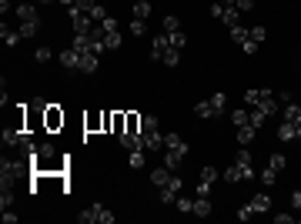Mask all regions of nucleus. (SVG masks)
Here are the masks:
<instances>
[{
    "instance_id": "f257e3e1",
    "label": "nucleus",
    "mask_w": 301,
    "mask_h": 224,
    "mask_svg": "<svg viewBox=\"0 0 301 224\" xmlns=\"http://www.w3.org/2000/svg\"><path fill=\"white\" fill-rule=\"evenodd\" d=\"M77 221H80V224H114V214L107 211L104 204H90L87 211L77 214Z\"/></svg>"
},
{
    "instance_id": "f03ea898",
    "label": "nucleus",
    "mask_w": 301,
    "mask_h": 224,
    "mask_svg": "<svg viewBox=\"0 0 301 224\" xmlns=\"http://www.w3.org/2000/svg\"><path fill=\"white\" fill-rule=\"evenodd\" d=\"M27 171V161H17V157H3L0 161V184H10L13 178H20Z\"/></svg>"
},
{
    "instance_id": "7ed1b4c3",
    "label": "nucleus",
    "mask_w": 301,
    "mask_h": 224,
    "mask_svg": "<svg viewBox=\"0 0 301 224\" xmlns=\"http://www.w3.org/2000/svg\"><path fill=\"white\" fill-rule=\"evenodd\" d=\"M181 188H184V181H181L178 174H171V181L161 188V204H174L181 198Z\"/></svg>"
},
{
    "instance_id": "20e7f679",
    "label": "nucleus",
    "mask_w": 301,
    "mask_h": 224,
    "mask_svg": "<svg viewBox=\"0 0 301 224\" xmlns=\"http://www.w3.org/2000/svg\"><path fill=\"white\" fill-rule=\"evenodd\" d=\"M251 178H255L251 164H238V161H234L231 168L224 171V181H228V184H238V181H251Z\"/></svg>"
},
{
    "instance_id": "39448f33",
    "label": "nucleus",
    "mask_w": 301,
    "mask_h": 224,
    "mask_svg": "<svg viewBox=\"0 0 301 224\" xmlns=\"http://www.w3.org/2000/svg\"><path fill=\"white\" fill-rule=\"evenodd\" d=\"M70 23H74V30L77 34H90L97 23L90 20V13H84V10H77V7H70Z\"/></svg>"
},
{
    "instance_id": "423d86ee",
    "label": "nucleus",
    "mask_w": 301,
    "mask_h": 224,
    "mask_svg": "<svg viewBox=\"0 0 301 224\" xmlns=\"http://www.w3.org/2000/svg\"><path fill=\"white\" fill-rule=\"evenodd\" d=\"M141 134H144V151H161L164 147V134L157 127H144Z\"/></svg>"
},
{
    "instance_id": "0eeeda50",
    "label": "nucleus",
    "mask_w": 301,
    "mask_h": 224,
    "mask_svg": "<svg viewBox=\"0 0 301 224\" xmlns=\"http://www.w3.org/2000/svg\"><path fill=\"white\" fill-rule=\"evenodd\" d=\"M167 50H171V40H167V34H157L154 44H151V57H154V60H164Z\"/></svg>"
},
{
    "instance_id": "6e6552de",
    "label": "nucleus",
    "mask_w": 301,
    "mask_h": 224,
    "mask_svg": "<svg viewBox=\"0 0 301 224\" xmlns=\"http://www.w3.org/2000/svg\"><path fill=\"white\" fill-rule=\"evenodd\" d=\"M164 147H167V151H178V154L188 157V141H184L181 134H164Z\"/></svg>"
},
{
    "instance_id": "1a4fd4ad",
    "label": "nucleus",
    "mask_w": 301,
    "mask_h": 224,
    "mask_svg": "<svg viewBox=\"0 0 301 224\" xmlns=\"http://www.w3.org/2000/svg\"><path fill=\"white\" fill-rule=\"evenodd\" d=\"M60 64H64L67 70H80V54L74 47H67V50H60Z\"/></svg>"
},
{
    "instance_id": "9d476101",
    "label": "nucleus",
    "mask_w": 301,
    "mask_h": 224,
    "mask_svg": "<svg viewBox=\"0 0 301 224\" xmlns=\"http://www.w3.org/2000/svg\"><path fill=\"white\" fill-rule=\"evenodd\" d=\"M248 204H251V211H255V214H265V211H271V198H268L265 191H258V194H255V198H251Z\"/></svg>"
},
{
    "instance_id": "9b49d317",
    "label": "nucleus",
    "mask_w": 301,
    "mask_h": 224,
    "mask_svg": "<svg viewBox=\"0 0 301 224\" xmlns=\"http://www.w3.org/2000/svg\"><path fill=\"white\" fill-rule=\"evenodd\" d=\"M281 121H288V124H295V127H301V104H285V114H281Z\"/></svg>"
},
{
    "instance_id": "f8f14e48",
    "label": "nucleus",
    "mask_w": 301,
    "mask_h": 224,
    "mask_svg": "<svg viewBox=\"0 0 301 224\" xmlns=\"http://www.w3.org/2000/svg\"><path fill=\"white\" fill-rule=\"evenodd\" d=\"M255 137H258V127H255V124H245V127H238V144H241V147H248L251 141H255Z\"/></svg>"
},
{
    "instance_id": "ddd939ff",
    "label": "nucleus",
    "mask_w": 301,
    "mask_h": 224,
    "mask_svg": "<svg viewBox=\"0 0 301 224\" xmlns=\"http://www.w3.org/2000/svg\"><path fill=\"white\" fill-rule=\"evenodd\" d=\"M194 114H198V117H204V121H211V117H221V114H218V107L211 104V97H208V101H201L198 107H194Z\"/></svg>"
},
{
    "instance_id": "4468645a",
    "label": "nucleus",
    "mask_w": 301,
    "mask_h": 224,
    "mask_svg": "<svg viewBox=\"0 0 301 224\" xmlns=\"http://www.w3.org/2000/svg\"><path fill=\"white\" fill-rule=\"evenodd\" d=\"M221 23L224 27H238V23H241V10H238V7H224L221 10Z\"/></svg>"
},
{
    "instance_id": "2eb2a0df",
    "label": "nucleus",
    "mask_w": 301,
    "mask_h": 224,
    "mask_svg": "<svg viewBox=\"0 0 301 224\" xmlns=\"http://www.w3.org/2000/svg\"><path fill=\"white\" fill-rule=\"evenodd\" d=\"M17 17H20V23H40V17H37V10H33L30 3H20L17 7Z\"/></svg>"
},
{
    "instance_id": "dca6fc26",
    "label": "nucleus",
    "mask_w": 301,
    "mask_h": 224,
    "mask_svg": "<svg viewBox=\"0 0 301 224\" xmlns=\"http://www.w3.org/2000/svg\"><path fill=\"white\" fill-rule=\"evenodd\" d=\"M191 214H194V218H211V201H208V198H194Z\"/></svg>"
},
{
    "instance_id": "f3484780",
    "label": "nucleus",
    "mask_w": 301,
    "mask_h": 224,
    "mask_svg": "<svg viewBox=\"0 0 301 224\" xmlns=\"http://www.w3.org/2000/svg\"><path fill=\"white\" fill-rule=\"evenodd\" d=\"M97 67H100V57L97 54H80V70H84V74H94Z\"/></svg>"
},
{
    "instance_id": "a211bd4d",
    "label": "nucleus",
    "mask_w": 301,
    "mask_h": 224,
    "mask_svg": "<svg viewBox=\"0 0 301 224\" xmlns=\"http://www.w3.org/2000/svg\"><path fill=\"white\" fill-rule=\"evenodd\" d=\"M171 174H174V171H171V168L164 164V168H154V171H151V181H154L157 188H164L167 181H171Z\"/></svg>"
},
{
    "instance_id": "6ab92c4d",
    "label": "nucleus",
    "mask_w": 301,
    "mask_h": 224,
    "mask_svg": "<svg viewBox=\"0 0 301 224\" xmlns=\"http://www.w3.org/2000/svg\"><path fill=\"white\" fill-rule=\"evenodd\" d=\"M0 37H3V44H7V47H17V44L23 40V37H20V30H10L7 23L0 27Z\"/></svg>"
},
{
    "instance_id": "aec40b11",
    "label": "nucleus",
    "mask_w": 301,
    "mask_h": 224,
    "mask_svg": "<svg viewBox=\"0 0 301 224\" xmlns=\"http://www.w3.org/2000/svg\"><path fill=\"white\" fill-rule=\"evenodd\" d=\"M278 137H281V141H298V127L288 124V121H281L278 124Z\"/></svg>"
},
{
    "instance_id": "412c9836",
    "label": "nucleus",
    "mask_w": 301,
    "mask_h": 224,
    "mask_svg": "<svg viewBox=\"0 0 301 224\" xmlns=\"http://www.w3.org/2000/svg\"><path fill=\"white\" fill-rule=\"evenodd\" d=\"M231 124L234 127H245V124H251V107H238V111H231Z\"/></svg>"
},
{
    "instance_id": "4be33fe9",
    "label": "nucleus",
    "mask_w": 301,
    "mask_h": 224,
    "mask_svg": "<svg viewBox=\"0 0 301 224\" xmlns=\"http://www.w3.org/2000/svg\"><path fill=\"white\" fill-rule=\"evenodd\" d=\"M271 90L268 87H261V90H245V104L248 107H255V104H261V97H268Z\"/></svg>"
},
{
    "instance_id": "5701e85b",
    "label": "nucleus",
    "mask_w": 301,
    "mask_h": 224,
    "mask_svg": "<svg viewBox=\"0 0 301 224\" xmlns=\"http://www.w3.org/2000/svg\"><path fill=\"white\" fill-rule=\"evenodd\" d=\"M121 44H124L121 30H111V34H104V47H107V50H117Z\"/></svg>"
},
{
    "instance_id": "b1692460",
    "label": "nucleus",
    "mask_w": 301,
    "mask_h": 224,
    "mask_svg": "<svg viewBox=\"0 0 301 224\" xmlns=\"http://www.w3.org/2000/svg\"><path fill=\"white\" fill-rule=\"evenodd\" d=\"M134 17L147 20V17H151V0H134Z\"/></svg>"
},
{
    "instance_id": "393cba45",
    "label": "nucleus",
    "mask_w": 301,
    "mask_h": 224,
    "mask_svg": "<svg viewBox=\"0 0 301 224\" xmlns=\"http://www.w3.org/2000/svg\"><path fill=\"white\" fill-rule=\"evenodd\" d=\"M7 208H13V191H10V184H3V188H0V211H7Z\"/></svg>"
},
{
    "instance_id": "a878e982",
    "label": "nucleus",
    "mask_w": 301,
    "mask_h": 224,
    "mask_svg": "<svg viewBox=\"0 0 301 224\" xmlns=\"http://www.w3.org/2000/svg\"><path fill=\"white\" fill-rule=\"evenodd\" d=\"M164 164H167V168H171V171H174V174H178V168H181V164H184V154H178V151H167Z\"/></svg>"
},
{
    "instance_id": "bb28decb",
    "label": "nucleus",
    "mask_w": 301,
    "mask_h": 224,
    "mask_svg": "<svg viewBox=\"0 0 301 224\" xmlns=\"http://www.w3.org/2000/svg\"><path fill=\"white\" fill-rule=\"evenodd\" d=\"M127 30H131L134 37H144V30H147V20H141V17H134V20L127 23Z\"/></svg>"
},
{
    "instance_id": "cd10ccee",
    "label": "nucleus",
    "mask_w": 301,
    "mask_h": 224,
    "mask_svg": "<svg viewBox=\"0 0 301 224\" xmlns=\"http://www.w3.org/2000/svg\"><path fill=\"white\" fill-rule=\"evenodd\" d=\"M214 181H218V168H211V164H208V168H201V184H211V188H214Z\"/></svg>"
},
{
    "instance_id": "c85d7f7f",
    "label": "nucleus",
    "mask_w": 301,
    "mask_h": 224,
    "mask_svg": "<svg viewBox=\"0 0 301 224\" xmlns=\"http://www.w3.org/2000/svg\"><path fill=\"white\" fill-rule=\"evenodd\" d=\"M248 37H251V34H248V30H245V27H241V23H238V27H231V40H234V44H238V47L245 44Z\"/></svg>"
},
{
    "instance_id": "c756f323",
    "label": "nucleus",
    "mask_w": 301,
    "mask_h": 224,
    "mask_svg": "<svg viewBox=\"0 0 301 224\" xmlns=\"http://www.w3.org/2000/svg\"><path fill=\"white\" fill-rule=\"evenodd\" d=\"M167 40H171V47H174V50H184V44H188V37L181 34V30H174V34H167Z\"/></svg>"
},
{
    "instance_id": "7c9ffc66",
    "label": "nucleus",
    "mask_w": 301,
    "mask_h": 224,
    "mask_svg": "<svg viewBox=\"0 0 301 224\" xmlns=\"http://www.w3.org/2000/svg\"><path fill=\"white\" fill-rule=\"evenodd\" d=\"M265 121H268V114L261 111V107H251V124H255L258 131H261V127H265Z\"/></svg>"
},
{
    "instance_id": "2f4dec72",
    "label": "nucleus",
    "mask_w": 301,
    "mask_h": 224,
    "mask_svg": "<svg viewBox=\"0 0 301 224\" xmlns=\"http://www.w3.org/2000/svg\"><path fill=\"white\" fill-rule=\"evenodd\" d=\"M50 57H54V50H50V47H37V50H33V60H37V64H47Z\"/></svg>"
},
{
    "instance_id": "473e14b6",
    "label": "nucleus",
    "mask_w": 301,
    "mask_h": 224,
    "mask_svg": "<svg viewBox=\"0 0 301 224\" xmlns=\"http://www.w3.org/2000/svg\"><path fill=\"white\" fill-rule=\"evenodd\" d=\"M127 164H131L134 171H141V168H144V151H131V157H127Z\"/></svg>"
},
{
    "instance_id": "72a5a7b5",
    "label": "nucleus",
    "mask_w": 301,
    "mask_h": 224,
    "mask_svg": "<svg viewBox=\"0 0 301 224\" xmlns=\"http://www.w3.org/2000/svg\"><path fill=\"white\" fill-rule=\"evenodd\" d=\"M174 30H181V20L174 17V13H167L164 17V34H174Z\"/></svg>"
},
{
    "instance_id": "f704fd0d",
    "label": "nucleus",
    "mask_w": 301,
    "mask_h": 224,
    "mask_svg": "<svg viewBox=\"0 0 301 224\" xmlns=\"http://www.w3.org/2000/svg\"><path fill=\"white\" fill-rule=\"evenodd\" d=\"M248 34H251V40H255V44H265L268 30H265V27H248Z\"/></svg>"
},
{
    "instance_id": "c9c22d12",
    "label": "nucleus",
    "mask_w": 301,
    "mask_h": 224,
    "mask_svg": "<svg viewBox=\"0 0 301 224\" xmlns=\"http://www.w3.org/2000/svg\"><path fill=\"white\" fill-rule=\"evenodd\" d=\"M164 64H167V67H178V64H181V50H174V47H171V50L164 54Z\"/></svg>"
},
{
    "instance_id": "e433bc0d",
    "label": "nucleus",
    "mask_w": 301,
    "mask_h": 224,
    "mask_svg": "<svg viewBox=\"0 0 301 224\" xmlns=\"http://www.w3.org/2000/svg\"><path fill=\"white\" fill-rule=\"evenodd\" d=\"M285 161H288V157H285V154H271V161H268V168H271V171H275V174H278V171L285 168Z\"/></svg>"
},
{
    "instance_id": "4c0bfd02",
    "label": "nucleus",
    "mask_w": 301,
    "mask_h": 224,
    "mask_svg": "<svg viewBox=\"0 0 301 224\" xmlns=\"http://www.w3.org/2000/svg\"><path fill=\"white\" fill-rule=\"evenodd\" d=\"M104 17H111V13L104 10L100 3H94V7H90V20H94V23H100V20H104Z\"/></svg>"
},
{
    "instance_id": "58836bf2",
    "label": "nucleus",
    "mask_w": 301,
    "mask_h": 224,
    "mask_svg": "<svg viewBox=\"0 0 301 224\" xmlns=\"http://www.w3.org/2000/svg\"><path fill=\"white\" fill-rule=\"evenodd\" d=\"M54 157V144H40L37 147V161H50Z\"/></svg>"
},
{
    "instance_id": "ea45409f",
    "label": "nucleus",
    "mask_w": 301,
    "mask_h": 224,
    "mask_svg": "<svg viewBox=\"0 0 301 224\" xmlns=\"http://www.w3.org/2000/svg\"><path fill=\"white\" fill-rule=\"evenodd\" d=\"M211 104L218 107V114H224V107H228V97H224L221 90H218V94H211Z\"/></svg>"
},
{
    "instance_id": "a19ab883",
    "label": "nucleus",
    "mask_w": 301,
    "mask_h": 224,
    "mask_svg": "<svg viewBox=\"0 0 301 224\" xmlns=\"http://www.w3.org/2000/svg\"><path fill=\"white\" fill-rule=\"evenodd\" d=\"M17 30H20V37H33L37 30H40V23H20Z\"/></svg>"
},
{
    "instance_id": "79ce46f5",
    "label": "nucleus",
    "mask_w": 301,
    "mask_h": 224,
    "mask_svg": "<svg viewBox=\"0 0 301 224\" xmlns=\"http://www.w3.org/2000/svg\"><path fill=\"white\" fill-rule=\"evenodd\" d=\"M178 211H184V214H191V208H194V201H191V198H178Z\"/></svg>"
},
{
    "instance_id": "37998d69",
    "label": "nucleus",
    "mask_w": 301,
    "mask_h": 224,
    "mask_svg": "<svg viewBox=\"0 0 301 224\" xmlns=\"http://www.w3.org/2000/svg\"><path fill=\"white\" fill-rule=\"evenodd\" d=\"M100 27H104V34H111V30H117V20H114V17H104Z\"/></svg>"
},
{
    "instance_id": "c03bdc74",
    "label": "nucleus",
    "mask_w": 301,
    "mask_h": 224,
    "mask_svg": "<svg viewBox=\"0 0 301 224\" xmlns=\"http://www.w3.org/2000/svg\"><path fill=\"white\" fill-rule=\"evenodd\" d=\"M194 198H211V184H198L194 188Z\"/></svg>"
},
{
    "instance_id": "a18cd8bd",
    "label": "nucleus",
    "mask_w": 301,
    "mask_h": 224,
    "mask_svg": "<svg viewBox=\"0 0 301 224\" xmlns=\"http://www.w3.org/2000/svg\"><path fill=\"white\" fill-rule=\"evenodd\" d=\"M94 3H97V0H74V7H77V10H84V13H90V7H94Z\"/></svg>"
},
{
    "instance_id": "49530a36",
    "label": "nucleus",
    "mask_w": 301,
    "mask_h": 224,
    "mask_svg": "<svg viewBox=\"0 0 301 224\" xmlns=\"http://www.w3.org/2000/svg\"><path fill=\"white\" fill-rule=\"evenodd\" d=\"M60 121H64V117H60L57 111H47V127H57Z\"/></svg>"
},
{
    "instance_id": "de8ad7c7",
    "label": "nucleus",
    "mask_w": 301,
    "mask_h": 224,
    "mask_svg": "<svg viewBox=\"0 0 301 224\" xmlns=\"http://www.w3.org/2000/svg\"><path fill=\"white\" fill-rule=\"evenodd\" d=\"M261 184H265V188H271V184H275V171H271V168H265V174H261Z\"/></svg>"
},
{
    "instance_id": "09e8293b",
    "label": "nucleus",
    "mask_w": 301,
    "mask_h": 224,
    "mask_svg": "<svg viewBox=\"0 0 301 224\" xmlns=\"http://www.w3.org/2000/svg\"><path fill=\"white\" fill-rule=\"evenodd\" d=\"M248 218H255V211H251V204H245V208L238 211V221H248Z\"/></svg>"
},
{
    "instance_id": "8fccbe9b",
    "label": "nucleus",
    "mask_w": 301,
    "mask_h": 224,
    "mask_svg": "<svg viewBox=\"0 0 301 224\" xmlns=\"http://www.w3.org/2000/svg\"><path fill=\"white\" fill-rule=\"evenodd\" d=\"M275 221H278V224H295L298 218H295V214H275Z\"/></svg>"
},
{
    "instance_id": "3c124183",
    "label": "nucleus",
    "mask_w": 301,
    "mask_h": 224,
    "mask_svg": "<svg viewBox=\"0 0 301 224\" xmlns=\"http://www.w3.org/2000/svg\"><path fill=\"white\" fill-rule=\"evenodd\" d=\"M238 10L248 13V10H255V0H238Z\"/></svg>"
},
{
    "instance_id": "603ef678",
    "label": "nucleus",
    "mask_w": 301,
    "mask_h": 224,
    "mask_svg": "<svg viewBox=\"0 0 301 224\" xmlns=\"http://www.w3.org/2000/svg\"><path fill=\"white\" fill-rule=\"evenodd\" d=\"M291 208H295V211H301V188L291 194Z\"/></svg>"
},
{
    "instance_id": "864d4df0",
    "label": "nucleus",
    "mask_w": 301,
    "mask_h": 224,
    "mask_svg": "<svg viewBox=\"0 0 301 224\" xmlns=\"http://www.w3.org/2000/svg\"><path fill=\"white\" fill-rule=\"evenodd\" d=\"M3 224H17V214H13L10 208H7V211H3Z\"/></svg>"
},
{
    "instance_id": "5fc2aeb1",
    "label": "nucleus",
    "mask_w": 301,
    "mask_h": 224,
    "mask_svg": "<svg viewBox=\"0 0 301 224\" xmlns=\"http://www.w3.org/2000/svg\"><path fill=\"white\" fill-rule=\"evenodd\" d=\"M221 7H238V0H218Z\"/></svg>"
},
{
    "instance_id": "6e6d98bb",
    "label": "nucleus",
    "mask_w": 301,
    "mask_h": 224,
    "mask_svg": "<svg viewBox=\"0 0 301 224\" xmlns=\"http://www.w3.org/2000/svg\"><path fill=\"white\" fill-rule=\"evenodd\" d=\"M60 3H67V7H74V0H60Z\"/></svg>"
},
{
    "instance_id": "4d7b16f0",
    "label": "nucleus",
    "mask_w": 301,
    "mask_h": 224,
    "mask_svg": "<svg viewBox=\"0 0 301 224\" xmlns=\"http://www.w3.org/2000/svg\"><path fill=\"white\" fill-rule=\"evenodd\" d=\"M40 3H57V0H40Z\"/></svg>"
}]
</instances>
